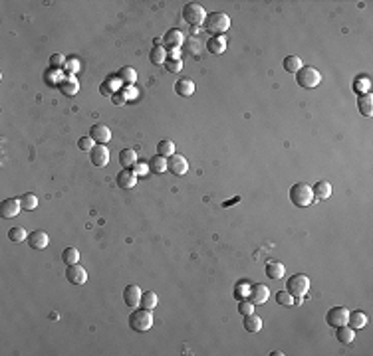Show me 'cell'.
<instances>
[{
	"mask_svg": "<svg viewBox=\"0 0 373 356\" xmlns=\"http://www.w3.org/2000/svg\"><path fill=\"white\" fill-rule=\"evenodd\" d=\"M230 28V18L224 12H210L205 18V30L212 36H222Z\"/></svg>",
	"mask_w": 373,
	"mask_h": 356,
	"instance_id": "cell-1",
	"label": "cell"
},
{
	"mask_svg": "<svg viewBox=\"0 0 373 356\" xmlns=\"http://www.w3.org/2000/svg\"><path fill=\"white\" fill-rule=\"evenodd\" d=\"M290 200L294 206L298 208H308L312 202H314V192H312V186L306 184V182H298L290 188Z\"/></svg>",
	"mask_w": 373,
	"mask_h": 356,
	"instance_id": "cell-2",
	"label": "cell"
},
{
	"mask_svg": "<svg viewBox=\"0 0 373 356\" xmlns=\"http://www.w3.org/2000/svg\"><path fill=\"white\" fill-rule=\"evenodd\" d=\"M322 81V73L314 68V66H304L298 73H296V83L304 89H314L318 87Z\"/></svg>",
	"mask_w": 373,
	"mask_h": 356,
	"instance_id": "cell-3",
	"label": "cell"
},
{
	"mask_svg": "<svg viewBox=\"0 0 373 356\" xmlns=\"http://www.w3.org/2000/svg\"><path fill=\"white\" fill-rule=\"evenodd\" d=\"M286 291L294 297V299H304L310 291V279L304 275V273H296L288 279L286 283Z\"/></svg>",
	"mask_w": 373,
	"mask_h": 356,
	"instance_id": "cell-4",
	"label": "cell"
},
{
	"mask_svg": "<svg viewBox=\"0 0 373 356\" xmlns=\"http://www.w3.org/2000/svg\"><path fill=\"white\" fill-rule=\"evenodd\" d=\"M129 326L135 332H145L153 326V313L149 309H137L129 317Z\"/></svg>",
	"mask_w": 373,
	"mask_h": 356,
	"instance_id": "cell-5",
	"label": "cell"
},
{
	"mask_svg": "<svg viewBox=\"0 0 373 356\" xmlns=\"http://www.w3.org/2000/svg\"><path fill=\"white\" fill-rule=\"evenodd\" d=\"M205 18H207V12L203 8V4L199 2H187L183 6V20L191 26H201L205 24Z\"/></svg>",
	"mask_w": 373,
	"mask_h": 356,
	"instance_id": "cell-6",
	"label": "cell"
},
{
	"mask_svg": "<svg viewBox=\"0 0 373 356\" xmlns=\"http://www.w3.org/2000/svg\"><path fill=\"white\" fill-rule=\"evenodd\" d=\"M167 170L171 172V174H175V176H183V174H187V170H189V162H187V158L183 156V154H171L169 158H167Z\"/></svg>",
	"mask_w": 373,
	"mask_h": 356,
	"instance_id": "cell-7",
	"label": "cell"
},
{
	"mask_svg": "<svg viewBox=\"0 0 373 356\" xmlns=\"http://www.w3.org/2000/svg\"><path fill=\"white\" fill-rule=\"evenodd\" d=\"M347 317H349V311L345 307H333L328 311L326 315V322L330 326H341V324H347Z\"/></svg>",
	"mask_w": 373,
	"mask_h": 356,
	"instance_id": "cell-8",
	"label": "cell"
},
{
	"mask_svg": "<svg viewBox=\"0 0 373 356\" xmlns=\"http://www.w3.org/2000/svg\"><path fill=\"white\" fill-rule=\"evenodd\" d=\"M89 137L93 139V142H95V144H107V142L111 141V131H109V127H107V125L97 123V125H93V127H91Z\"/></svg>",
	"mask_w": 373,
	"mask_h": 356,
	"instance_id": "cell-9",
	"label": "cell"
},
{
	"mask_svg": "<svg viewBox=\"0 0 373 356\" xmlns=\"http://www.w3.org/2000/svg\"><path fill=\"white\" fill-rule=\"evenodd\" d=\"M89 160L93 166H105L109 162V150L105 144H95L89 150Z\"/></svg>",
	"mask_w": 373,
	"mask_h": 356,
	"instance_id": "cell-10",
	"label": "cell"
},
{
	"mask_svg": "<svg viewBox=\"0 0 373 356\" xmlns=\"http://www.w3.org/2000/svg\"><path fill=\"white\" fill-rule=\"evenodd\" d=\"M66 277H68V281H70L72 285H83V283L87 281V273H85V269H83L80 263H76V265H68V269H66Z\"/></svg>",
	"mask_w": 373,
	"mask_h": 356,
	"instance_id": "cell-11",
	"label": "cell"
},
{
	"mask_svg": "<svg viewBox=\"0 0 373 356\" xmlns=\"http://www.w3.org/2000/svg\"><path fill=\"white\" fill-rule=\"evenodd\" d=\"M20 210H22V206H20V200H18V198H6L2 204H0V216L6 218V220L18 216Z\"/></svg>",
	"mask_w": 373,
	"mask_h": 356,
	"instance_id": "cell-12",
	"label": "cell"
},
{
	"mask_svg": "<svg viewBox=\"0 0 373 356\" xmlns=\"http://www.w3.org/2000/svg\"><path fill=\"white\" fill-rule=\"evenodd\" d=\"M141 287L139 285H127L125 289H123V301H125L127 307H137L141 305Z\"/></svg>",
	"mask_w": 373,
	"mask_h": 356,
	"instance_id": "cell-13",
	"label": "cell"
},
{
	"mask_svg": "<svg viewBox=\"0 0 373 356\" xmlns=\"http://www.w3.org/2000/svg\"><path fill=\"white\" fill-rule=\"evenodd\" d=\"M183 42H185V36H183V32H181L179 28H173V30H169V32L163 36V44H165V48H169V50H179V48L183 46Z\"/></svg>",
	"mask_w": 373,
	"mask_h": 356,
	"instance_id": "cell-14",
	"label": "cell"
},
{
	"mask_svg": "<svg viewBox=\"0 0 373 356\" xmlns=\"http://www.w3.org/2000/svg\"><path fill=\"white\" fill-rule=\"evenodd\" d=\"M137 184V174L131 170V168H123L119 174H117V186L119 188H133Z\"/></svg>",
	"mask_w": 373,
	"mask_h": 356,
	"instance_id": "cell-15",
	"label": "cell"
},
{
	"mask_svg": "<svg viewBox=\"0 0 373 356\" xmlns=\"http://www.w3.org/2000/svg\"><path fill=\"white\" fill-rule=\"evenodd\" d=\"M48 244H50V238L44 230H36V232L28 234V246L32 249H44V248H48Z\"/></svg>",
	"mask_w": 373,
	"mask_h": 356,
	"instance_id": "cell-16",
	"label": "cell"
},
{
	"mask_svg": "<svg viewBox=\"0 0 373 356\" xmlns=\"http://www.w3.org/2000/svg\"><path fill=\"white\" fill-rule=\"evenodd\" d=\"M268 297H270V291H268L266 285L256 283V285L250 287V301H252L254 305H262V303H266Z\"/></svg>",
	"mask_w": 373,
	"mask_h": 356,
	"instance_id": "cell-17",
	"label": "cell"
},
{
	"mask_svg": "<svg viewBox=\"0 0 373 356\" xmlns=\"http://www.w3.org/2000/svg\"><path fill=\"white\" fill-rule=\"evenodd\" d=\"M357 109H359V113L363 117H371V113H373V97H371V93H361L357 97Z\"/></svg>",
	"mask_w": 373,
	"mask_h": 356,
	"instance_id": "cell-18",
	"label": "cell"
},
{
	"mask_svg": "<svg viewBox=\"0 0 373 356\" xmlns=\"http://www.w3.org/2000/svg\"><path fill=\"white\" fill-rule=\"evenodd\" d=\"M242 324H244V330L246 332H260V328H262V319L258 317V315H246L244 317V320H242Z\"/></svg>",
	"mask_w": 373,
	"mask_h": 356,
	"instance_id": "cell-19",
	"label": "cell"
},
{
	"mask_svg": "<svg viewBox=\"0 0 373 356\" xmlns=\"http://www.w3.org/2000/svg\"><path fill=\"white\" fill-rule=\"evenodd\" d=\"M58 87H60V91H62L66 97H72V95H76V93L80 91V83H78V79H76V77L62 79V81L58 83Z\"/></svg>",
	"mask_w": 373,
	"mask_h": 356,
	"instance_id": "cell-20",
	"label": "cell"
},
{
	"mask_svg": "<svg viewBox=\"0 0 373 356\" xmlns=\"http://www.w3.org/2000/svg\"><path fill=\"white\" fill-rule=\"evenodd\" d=\"M312 192H314V198H318V200H326V198L332 196V184H330L328 180H318V182L314 184Z\"/></svg>",
	"mask_w": 373,
	"mask_h": 356,
	"instance_id": "cell-21",
	"label": "cell"
},
{
	"mask_svg": "<svg viewBox=\"0 0 373 356\" xmlns=\"http://www.w3.org/2000/svg\"><path fill=\"white\" fill-rule=\"evenodd\" d=\"M149 62L153 66H165L167 62V48L163 46H153L151 52H149Z\"/></svg>",
	"mask_w": 373,
	"mask_h": 356,
	"instance_id": "cell-22",
	"label": "cell"
},
{
	"mask_svg": "<svg viewBox=\"0 0 373 356\" xmlns=\"http://www.w3.org/2000/svg\"><path fill=\"white\" fill-rule=\"evenodd\" d=\"M266 275H268L270 279L278 281V279H282V277L286 275V267H284L280 261H268V263H266Z\"/></svg>",
	"mask_w": 373,
	"mask_h": 356,
	"instance_id": "cell-23",
	"label": "cell"
},
{
	"mask_svg": "<svg viewBox=\"0 0 373 356\" xmlns=\"http://www.w3.org/2000/svg\"><path fill=\"white\" fill-rule=\"evenodd\" d=\"M119 162H121L123 168L135 166V164H137V152H135L133 148H123V150L119 152Z\"/></svg>",
	"mask_w": 373,
	"mask_h": 356,
	"instance_id": "cell-24",
	"label": "cell"
},
{
	"mask_svg": "<svg viewBox=\"0 0 373 356\" xmlns=\"http://www.w3.org/2000/svg\"><path fill=\"white\" fill-rule=\"evenodd\" d=\"M175 93L179 97H191L195 93V83L191 79H179L175 83Z\"/></svg>",
	"mask_w": 373,
	"mask_h": 356,
	"instance_id": "cell-25",
	"label": "cell"
},
{
	"mask_svg": "<svg viewBox=\"0 0 373 356\" xmlns=\"http://www.w3.org/2000/svg\"><path fill=\"white\" fill-rule=\"evenodd\" d=\"M147 168H149L151 172H155V174H163V172L167 170V158L161 156V154H155V156L149 158Z\"/></svg>",
	"mask_w": 373,
	"mask_h": 356,
	"instance_id": "cell-26",
	"label": "cell"
},
{
	"mask_svg": "<svg viewBox=\"0 0 373 356\" xmlns=\"http://www.w3.org/2000/svg\"><path fill=\"white\" fill-rule=\"evenodd\" d=\"M347 324H349L353 330H359V328H363V326L367 324V315L361 313V311H353V313H349V317H347Z\"/></svg>",
	"mask_w": 373,
	"mask_h": 356,
	"instance_id": "cell-27",
	"label": "cell"
},
{
	"mask_svg": "<svg viewBox=\"0 0 373 356\" xmlns=\"http://www.w3.org/2000/svg\"><path fill=\"white\" fill-rule=\"evenodd\" d=\"M207 50L210 54H222L226 50V40L222 36H210L207 42Z\"/></svg>",
	"mask_w": 373,
	"mask_h": 356,
	"instance_id": "cell-28",
	"label": "cell"
},
{
	"mask_svg": "<svg viewBox=\"0 0 373 356\" xmlns=\"http://www.w3.org/2000/svg\"><path fill=\"white\" fill-rule=\"evenodd\" d=\"M117 77H119L123 83H125V85H133V83L137 81V71H135L131 66H125V68H121V70H119Z\"/></svg>",
	"mask_w": 373,
	"mask_h": 356,
	"instance_id": "cell-29",
	"label": "cell"
},
{
	"mask_svg": "<svg viewBox=\"0 0 373 356\" xmlns=\"http://www.w3.org/2000/svg\"><path fill=\"white\" fill-rule=\"evenodd\" d=\"M282 68H284L288 73H298V71L304 68V64H302V60H300L298 56H288V58H284Z\"/></svg>",
	"mask_w": 373,
	"mask_h": 356,
	"instance_id": "cell-30",
	"label": "cell"
},
{
	"mask_svg": "<svg viewBox=\"0 0 373 356\" xmlns=\"http://www.w3.org/2000/svg\"><path fill=\"white\" fill-rule=\"evenodd\" d=\"M337 340L341 342V344H349V342H353V328L349 326V324H341V326H337Z\"/></svg>",
	"mask_w": 373,
	"mask_h": 356,
	"instance_id": "cell-31",
	"label": "cell"
},
{
	"mask_svg": "<svg viewBox=\"0 0 373 356\" xmlns=\"http://www.w3.org/2000/svg\"><path fill=\"white\" fill-rule=\"evenodd\" d=\"M20 206H22V210H26V212H30V210H36V206H38V198H36V194H32V192H28V194H22L20 198Z\"/></svg>",
	"mask_w": 373,
	"mask_h": 356,
	"instance_id": "cell-32",
	"label": "cell"
},
{
	"mask_svg": "<svg viewBox=\"0 0 373 356\" xmlns=\"http://www.w3.org/2000/svg\"><path fill=\"white\" fill-rule=\"evenodd\" d=\"M62 261H64L66 265H76V263L80 261V251H78L76 248H66V249L62 251Z\"/></svg>",
	"mask_w": 373,
	"mask_h": 356,
	"instance_id": "cell-33",
	"label": "cell"
},
{
	"mask_svg": "<svg viewBox=\"0 0 373 356\" xmlns=\"http://www.w3.org/2000/svg\"><path fill=\"white\" fill-rule=\"evenodd\" d=\"M8 240L14 242V244H22V242L28 240V234H26V230H24L22 226H16V228H12V230L8 232Z\"/></svg>",
	"mask_w": 373,
	"mask_h": 356,
	"instance_id": "cell-34",
	"label": "cell"
},
{
	"mask_svg": "<svg viewBox=\"0 0 373 356\" xmlns=\"http://www.w3.org/2000/svg\"><path fill=\"white\" fill-rule=\"evenodd\" d=\"M157 154L169 158L171 154H175V142H173V141H159V144H157Z\"/></svg>",
	"mask_w": 373,
	"mask_h": 356,
	"instance_id": "cell-35",
	"label": "cell"
},
{
	"mask_svg": "<svg viewBox=\"0 0 373 356\" xmlns=\"http://www.w3.org/2000/svg\"><path fill=\"white\" fill-rule=\"evenodd\" d=\"M157 295L153 293V291H145L143 295H141V307L143 309H149V311H153L155 307H157Z\"/></svg>",
	"mask_w": 373,
	"mask_h": 356,
	"instance_id": "cell-36",
	"label": "cell"
},
{
	"mask_svg": "<svg viewBox=\"0 0 373 356\" xmlns=\"http://www.w3.org/2000/svg\"><path fill=\"white\" fill-rule=\"evenodd\" d=\"M353 89L361 95V91H369V77H365V75H359V77H355V83H353Z\"/></svg>",
	"mask_w": 373,
	"mask_h": 356,
	"instance_id": "cell-37",
	"label": "cell"
},
{
	"mask_svg": "<svg viewBox=\"0 0 373 356\" xmlns=\"http://www.w3.org/2000/svg\"><path fill=\"white\" fill-rule=\"evenodd\" d=\"M276 301H278V305H284V307H292L294 305V297L288 291H278L276 293Z\"/></svg>",
	"mask_w": 373,
	"mask_h": 356,
	"instance_id": "cell-38",
	"label": "cell"
},
{
	"mask_svg": "<svg viewBox=\"0 0 373 356\" xmlns=\"http://www.w3.org/2000/svg\"><path fill=\"white\" fill-rule=\"evenodd\" d=\"M238 313L242 315V317H246V315H252L254 313V303L248 299V301H240L238 303Z\"/></svg>",
	"mask_w": 373,
	"mask_h": 356,
	"instance_id": "cell-39",
	"label": "cell"
},
{
	"mask_svg": "<svg viewBox=\"0 0 373 356\" xmlns=\"http://www.w3.org/2000/svg\"><path fill=\"white\" fill-rule=\"evenodd\" d=\"M64 66H66V58H64L62 54H52V56H50V68H52V70L58 71V70H62Z\"/></svg>",
	"mask_w": 373,
	"mask_h": 356,
	"instance_id": "cell-40",
	"label": "cell"
},
{
	"mask_svg": "<svg viewBox=\"0 0 373 356\" xmlns=\"http://www.w3.org/2000/svg\"><path fill=\"white\" fill-rule=\"evenodd\" d=\"M165 68H167V71L177 73V71H181V70H183V62H181L179 58H171V60H167V62H165Z\"/></svg>",
	"mask_w": 373,
	"mask_h": 356,
	"instance_id": "cell-41",
	"label": "cell"
},
{
	"mask_svg": "<svg viewBox=\"0 0 373 356\" xmlns=\"http://www.w3.org/2000/svg\"><path fill=\"white\" fill-rule=\"evenodd\" d=\"M78 146H80L82 150H91V148L95 146V142H93V139L87 135V137H80V139H78Z\"/></svg>",
	"mask_w": 373,
	"mask_h": 356,
	"instance_id": "cell-42",
	"label": "cell"
},
{
	"mask_svg": "<svg viewBox=\"0 0 373 356\" xmlns=\"http://www.w3.org/2000/svg\"><path fill=\"white\" fill-rule=\"evenodd\" d=\"M64 68H68V71H78V70H80V64H78V62H66Z\"/></svg>",
	"mask_w": 373,
	"mask_h": 356,
	"instance_id": "cell-43",
	"label": "cell"
},
{
	"mask_svg": "<svg viewBox=\"0 0 373 356\" xmlns=\"http://www.w3.org/2000/svg\"><path fill=\"white\" fill-rule=\"evenodd\" d=\"M99 93H101L103 97H107V95H111V87L107 85V81H105V83H103V85L99 87Z\"/></svg>",
	"mask_w": 373,
	"mask_h": 356,
	"instance_id": "cell-44",
	"label": "cell"
},
{
	"mask_svg": "<svg viewBox=\"0 0 373 356\" xmlns=\"http://www.w3.org/2000/svg\"><path fill=\"white\" fill-rule=\"evenodd\" d=\"M113 97H115V99H113V103H115V105H121L123 101H125V99H121V95H113Z\"/></svg>",
	"mask_w": 373,
	"mask_h": 356,
	"instance_id": "cell-45",
	"label": "cell"
},
{
	"mask_svg": "<svg viewBox=\"0 0 373 356\" xmlns=\"http://www.w3.org/2000/svg\"><path fill=\"white\" fill-rule=\"evenodd\" d=\"M272 356H284V352H282V350H274Z\"/></svg>",
	"mask_w": 373,
	"mask_h": 356,
	"instance_id": "cell-46",
	"label": "cell"
}]
</instances>
